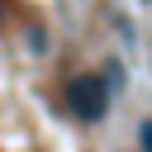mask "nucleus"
Returning a JSON list of instances; mask_svg holds the SVG:
<instances>
[{
	"label": "nucleus",
	"mask_w": 152,
	"mask_h": 152,
	"mask_svg": "<svg viewBox=\"0 0 152 152\" xmlns=\"http://www.w3.org/2000/svg\"><path fill=\"white\" fill-rule=\"evenodd\" d=\"M66 109L81 119V124H100L109 114V81L95 76V71H81L66 81Z\"/></svg>",
	"instance_id": "nucleus-1"
},
{
	"label": "nucleus",
	"mask_w": 152,
	"mask_h": 152,
	"mask_svg": "<svg viewBox=\"0 0 152 152\" xmlns=\"http://www.w3.org/2000/svg\"><path fill=\"white\" fill-rule=\"evenodd\" d=\"M138 138H142V152H152V119H147V124L138 128Z\"/></svg>",
	"instance_id": "nucleus-2"
}]
</instances>
